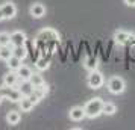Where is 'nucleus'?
I'll return each instance as SVG.
<instances>
[{
  "label": "nucleus",
  "mask_w": 135,
  "mask_h": 130,
  "mask_svg": "<svg viewBox=\"0 0 135 130\" xmlns=\"http://www.w3.org/2000/svg\"><path fill=\"white\" fill-rule=\"evenodd\" d=\"M20 82H21V79L18 77V74H17V71H11L9 70V73H6V74L3 76V85L5 86H18Z\"/></svg>",
  "instance_id": "obj_8"
},
{
  "label": "nucleus",
  "mask_w": 135,
  "mask_h": 130,
  "mask_svg": "<svg viewBox=\"0 0 135 130\" xmlns=\"http://www.w3.org/2000/svg\"><path fill=\"white\" fill-rule=\"evenodd\" d=\"M68 117H70V119L71 121H76V123H79V121H82L85 117V109L82 107V106H73L71 109H70V112H68Z\"/></svg>",
  "instance_id": "obj_9"
},
{
  "label": "nucleus",
  "mask_w": 135,
  "mask_h": 130,
  "mask_svg": "<svg viewBox=\"0 0 135 130\" xmlns=\"http://www.w3.org/2000/svg\"><path fill=\"white\" fill-rule=\"evenodd\" d=\"M37 39L44 41V43H47V41H59V33L55 29H52V27H46V29L38 32Z\"/></svg>",
  "instance_id": "obj_5"
},
{
  "label": "nucleus",
  "mask_w": 135,
  "mask_h": 130,
  "mask_svg": "<svg viewBox=\"0 0 135 130\" xmlns=\"http://www.w3.org/2000/svg\"><path fill=\"white\" fill-rule=\"evenodd\" d=\"M124 5L129 8H135V0H124Z\"/></svg>",
  "instance_id": "obj_26"
},
{
  "label": "nucleus",
  "mask_w": 135,
  "mask_h": 130,
  "mask_svg": "<svg viewBox=\"0 0 135 130\" xmlns=\"http://www.w3.org/2000/svg\"><path fill=\"white\" fill-rule=\"evenodd\" d=\"M5 20V17H3V12H2V9H0V21H3Z\"/></svg>",
  "instance_id": "obj_28"
},
{
  "label": "nucleus",
  "mask_w": 135,
  "mask_h": 130,
  "mask_svg": "<svg viewBox=\"0 0 135 130\" xmlns=\"http://www.w3.org/2000/svg\"><path fill=\"white\" fill-rule=\"evenodd\" d=\"M35 67H37L40 71H44V70H47L50 67V61L46 59V58H40V59H37V62H35Z\"/></svg>",
  "instance_id": "obj_21"
},
{
  "label": "nucleus",
  "mask_w": 135,
  "mask_h": 130,
  "mask_svg": "<svg viewBox=\"0 0 135 130\" xmlns=\"http://www.w3.org/2000/svg\"><path fill=\"white\" fill-rule=\"evenodd\" d=\"M20 119H21V117H20V112L17 111H9L6 113V123L11 126H17L20 123Z\"/></svg>",
  "instance_id": "obj_14"
},
{
  "label": "nucleus",
  "mask_w": 135,
  "mask_h": 130,
  "mask_svg": "<svg viewBox=\"0 0 135 130\" xmlns=\"http://www.w3.org/2000/svg\"><path fill=\"white\" fill-rule=\"evenodd\" d=\"M3 100H5V95L2 94V91H0V105H2V101H3Z\"/></svg>",
  "instance_id": "obj_27"
},
{
  "label": "nucleus",
  "mask_w": 135,
  "mask_h": 130,
  "mask_svg": "<svg viewBox=\"0 0 135 130\" xmlns=\"http://www.w3.org/2000/svg\"><path fill=\"white\" fill-rule=\"evenodd\" d=\"M32 92L35 94L38 98H40V101H41V100H43L44 97L49 94V88H47V85H46V83H43V85H40V86L33 88V91H32Z\"/></svg>",
  "instance_id": "obj_18"
},
{
  "label": "nucleus",
  "mask_w": 135,
  "mask_h": 130,
  "mask_svg": "<svg viewBox=\"0 0 135 130\" xmlns=\"http://www.w3.org/2000/svg\"><path fill=\"white\" fill-rule=\"evenodd\" d=\"M85 68L90 70V71L96 70L97 68V59H96V58H88L85 61Z\"/></svg>",
  "instance_id": "obj_24"
},
{
  "label": "nucleus",
  "mask_w": 135,
  "mask_h": 130,
  "mask_svg": "<svg viewBox=\"0 0 135 130\" xmlns=\"http://www.w3.org/2000/svg\"><path fill=\"white\" fill-rule=\"evenodd\" d=\"M17 74H18V77L21 79V80H29L33 73H32V70L29 68L27 65H21V67L17 70Z\"/></svg>",
  "instance_id": "obj_16"
},
{
  "label": "nucleus",
  "mask_w": 135,
  "mask_h": 130,
  "mask_svg": "<svg viewBox=\"0 0 135 130\" xmlns=\"http://www.w3.org/2000/svg\"><path fill=\"white\" fill-rule=\"evenodd\" d=\"M106 86H108V91H109L111 94L118 95V94L124 92V89H126V82L123 80L120 76H112L109 80H108Z\"/></svg>",
  "instance_id": "obj_2"
},
{
  "label": "nucleus",
  "mask_w": 135,
  "mask_h": 130,
  "mask_svg": "<svg viewBox=\"0 0 135 130\" xmlns=\"http://www.w3.org/2000/svg\"><path fill=\"white\" fill-rule=\"evenodd\" d=\"M29 14H31L33 18H43L46 15V6L43 3H33L31 8H29Z\"/></svg>",
  "instance_id": "obj_11"
},
{
  "label": "nucleus",
  "mask_w": 135,
  "mask_h": 130,
  "mask_svg": "<svg viewBox=\"0 0 135 130\" xmlns=\"http://www.w3.org/2000/svg\"><path fill=\"white\" fill-rule=\"evenodd\" d=\"M27 97H29V98H31L32 101H33V103H35V105H38V103H40V98H38V97H37V95H35L33 92H32V94H29Z\"/></svg>",
  "instance_id": "obj_25"
},
{
  "label": "nucleus",
  "mask_w": 135,
  "mask_h": 130,
  "mask_svg": "<svg viewBox=\"0 0 135 130\" xmlns=\"http://www.w3.org/2000/svg\"><path fill=\"white\" fill-rule=\"evenodd\" d=\"M134 39H135V35L131 33V32H128V30H117L114 33V41L117 44H120V45H124V44L131 43Z\"/></svg>",
  "instance_id": "obj_6"
},
{
  "label": "nucleus",
  "mask_w": 135,
  "mask_h": 130,
  "mask_svg": "<svg viewBox=\"0 0 135 130\" xmlns=\"http://www.w3.org/2000/svg\"><path fill=\"white\" fill-rule=\"evenodd\" d=\"M86 83H88V86L91 88V89H99V88H102V85L105 83V79H103V74L97 71V68L90 71V74L86 77Z\"/></svg>",
  "instance_id": "obj_3"
},
{
  "label": "nucleus",
  "mask_w": 135,
  "mask_h": 130,
  "mask_svg": "<svg viewBox=\"0 0 135 130\" xmlns=\"http://www.w3.org/2000/svg\"><path fill=\"white\" fill-rule=\"evenodd\" d=\"M17 88L20 89V92L23 94V97H27V95L32 94V91H33V85H32L29 80H21Z\"/></svg>",
  "instance_id": "obj_12"
},
{
  "label": "nucleus",
  "mask_w": 135,
  "mask_h": 130,
  "mask_svg": "<svg viewBox=\"0 0 135 130\" xmlns=\"http://www.w3.org/2000/svg\"><path fill=\"white\" fill-rule=\"evenodd\" d=\"M12 53L23 61L26 56H27V50H26L25 45H18V47H12Z\"/></svg>",
  "instance_id": "obj_20"
},
{
  "label": "nucleus",
  "mask_w": 135,
  "mask_h": 130,
  "mask_svg": "<svg viewBox=\"0 0 135 130\" xmlns=\"http://www.w3.org/2000/svg\"><path fill=\"white\" fill-rule=\"evenodd\" d=\"M27 38H26V33L21 30H15L11 33V45L12 47H18V45H25Z\"/></svg>",
  "instance_id": "obj_10"
},
{
  "label": "nucleus",
  "mask_w": 135,
  "mask_h": 130,
  "mask_svg": "<svg viewBox=\"0 0 135 130\" xmlns=\"http://www.w3.org/2000/svg\"><path fill=\"white\" fill-rule=\"evenodd\" d=\"M6 67L11 70V71H17V70L21 67V59H20V58H17L15 55H12L6 61Z\"/></svg>",
  "instance_id": "obj_13"
},
{
  "label": "nucleus",
  "mask_w": 135,
  "mask_h": 130,
  "mask_svg": "<svg viewBox=\"0 0 135 130\" xmlns=\"http://www.w3.org/2000/svg\"><path fill=\"white\" fill-rule=\"evenodd\" d=\"M0 45H11V33L0 32Z\"/></svg>",
  "instance_id": "obj_23"
},
{
  "label": "nucleus",
  "mask_w": 135,
  "mask_h": 130,
  "mask_svg": "<svg viewBox=\"0 0 135 130\" xmlns=\"http://www.w3.org/2000/svg\"><path fill=\"white\" fill-rule=\"evenodd\" d=\"M33 106H35V103L29 97H23L20 100V109H21V112H31L33 109Z\"/></svg>",
  "instance_id": "obj_17"
},
{
  "label": "nucleus",
  "mask_w": 135,
  "mask_h": 130,
  "mask_svg": "<svg viewBox=\"0 0 135 130\" xmlns=\"http://www.w3.org/2000/svg\"><path fill=\"white\" fill-rule=\"evenodd\" d=\"M0 91L5 95V98H8L12 103H20V100L23 98V94L20 92V89L15 86H5L3 85V86L0 88Z\"/></svg>",
  "instance_id": "obj_4"
},
{
  "label": "nucleus",
  "mask_w": 135,
  "mask_h": 130,
  "mask_svg": "<svg viewBox=\"0 0 135 130\" xmlns=\"http://www.w3.org/2000/svg\"><path fill=\"white\" fill-rule=\"evenodd\" d=\"M115 112H117V106L114 105V103H111V101H105L103 103V115L111 117V115H114Z\"/></svg>",
  "instance_id": "obj_19"
},
{
  "label": "nucleus",
  "mask_w": 135,
  "mask_h": 130,
  "mask_svg": "<svg viewBox=\"0 0 135 130\" xmlns=\"http://www.w3.org/2000/svg\"><path fill=\"white\" fill-rule=\"evenodd\" d=\"M2 12H3V17L5 20H12L15 15H17V6H15V3L14 2H5L2 6Z\"/></svg>",
  "instance_id": "obj_7"
},
{
  "label": "nucleus",
  "mask_w": 135,
  "mask_h": 130,
  "mask_svg": "<svg viewBox=\"0 0 135 130\" xmlns=\"http://www.w3.org/2000/svg\"><path fill=\"white\" fill-rule=\"evenodd\" d=\"M103 100L100 98V97H94V98L88 100L84 106V109H85V117L90 118V119H94V118L100 117L102 113H103Z\"/></svg>",
  "instance_id": "obj_1"
},
{
  "label": "nucleus",
  "mask_w": 135,
  "mask_h": 130,
  "mask_svg": "<svg viewBox=\"0 0 135 130\" xmlns=\"http://www.w3.org/2000/svg\"><path fill=\"white\" fill-rule=\"evenodd\" d=\"M12 55V45H0V61L6 62Z\"/></svg>",
  "instance_id": "obj_15"
},
{
  "label": "nucleus",
  "mask_w": 135,
  "mask_h": 130,
  "mask_svg": "<svg viewBox=\"0 0 135 130\" xmlns=\"http://www.w3.org/2000/svg\"><path fill=\"white\" fill-rule=\"evenodd\" d=\"M29 82H31L32 85H33V88H35V86H40V85H43V83H44V79H43V76H41V74H38V73H33V74L31 76Z\"/></svg>",
  "instance_id": "obj_22"
}]
</instances>
